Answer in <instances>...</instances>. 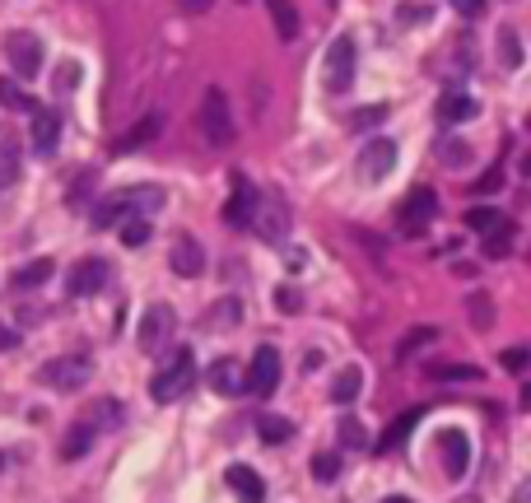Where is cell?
I'll use <instances>...</instances> for the list:
<instances>
[{
    "label": "cell",
    "instance_id": "cell-42",
    "mask_svg": "<svg viewBox=\"0 0 531 503\" xmlns=\"http://www.w3.org/2000/svg\"><path fill=\"white\" fill-rule=\"evenodd\" d=\"M396 19H401V24H420V19H429V5H401Z\"/></svg>",
    "mask_w": 531,
    "mask_h": 503
},
{
    "label": "cell",
    "instance_id": "cell-34",
    "mask_svg": "<svg viewBox=\"0 0 531 503\" xmlns=\"http://www.w3.org/2000/svg\"><path fill=\"white\" fill-rule=\"evenodd\" d=\"M466 313H471L476 331H490L494 327V303L485 299V294H471V299H466Z\"/></svg>",
    "mask_w": 531,
    "mask_h": 503
},
{
    "label": "cell",
    "instance_id": "cell-27",
    "mask_svg": "<svg viewBox=\"0 0 531 503\" xmlns=\"http://www.w3.org/2000/svg\"><path fill=\"white\" fill-rule=\"evenodd\" d=\"M513 238H518V229H513V219H504L499 229L485 233V257H490V261H504L508 252H513Z\"/></svg>",
    "mask_w": 531,
    "mask_h": 503
},
{
    "label": "cell",
    "instance_id": "cell-30",
    "mask_svg": "<svg viewBox=\"0 0 531 503\" xmlns=\"http://www.w3.org/2000/svg\"><path fill=\"white\" fill-rule=\"evenodd\" d=\"M424 373H429L434 382H476L480 364H429Z\"/></svg>",
    "mask_w": 531,
    "mask_h": 503
},
{
    "label": "cell",
    "instance_id": "cell-21",
    "mask_svg": "<svg viewBox=\"0 0 531 503\" xmlns=\"http://www.w3.org/2000/svg\"><path fill=\"white\" fill-rule=\"evenodd\" d=\"M159 126H164V122H159V112H150V117H140V122H136V126H131V131H126V136H122V145H117V150H122V154H136V150H145V145H150V140L159 136Z\"/></svg>",
    "mask_w": 531,
    "mask_h": 503
},
{
    "label": "cell",
    "instance_id": "cell-1",
    "mask_svg": "<svg viewBox=\"0 0 531 503\" xmlns=\"http://www.w3.org/2000/svg\"><path fill=\"white\" fill-rule=\"evenodd\" d=\"M159 205H164V191L159 187H126L94 205V229H117L122 219H140L145 210H159Z\"/></svg>",
    "mask_w": 531,
    "mask_h": 503
},
{
    "label": "cell",
    "instance_id": "cell-14",
    "mask_svg": "<svg viewBox=\"0 0 531 503\" xmlns=\"http://www.w3.org/2000/svg\"><path fill=\"white\" fill-rule=\"evenodd\" d=\"M438 448H443V466H448V476L462 480L466 466H471V438H466L462 429H443V434H438Z\"/></svg>",
    "mask_w": 531,
    "mask_h": 503
},
{
    "label": "cell",
    "instance_id": "cell-6",
    "mask_svg": "<svg viewBox=\"0 0 531 503\" xmlns=\"http://www.w3.org/2000/svg\"><path fill=\"white\" fill-rule=\"evenodd\" d=\"M5 61H10V70L19 75V80H33V75L42 70V38L38 33H28V28L10 33V38H5Z\"/></svg>",
    "mask_w": 531,
    "mask_h": 503
},
{
    "label": "cell",
    "instance_id": "cell-45",
    "mask_svg": "<svg viewBox=\"0 0 531 503\" xmlns=\"http://www.w3.org/2000/svg\"><path fill=\"white\" fill-rule=\"evenodd\" d=\"M177 5H182V10H187V14H205V10H210V5H215V0H177Z\"/></svg>",
    "mask_w": 531,
    "mask_h": 503
},
{
    "label": "cell",
    "instance_id": "cell-18",
    "mask_svg": "<svg viewBox=\"0 0 531 503\" xmlns=\"http://www.w3.org/2000/svg\"><path fill=\"white\" fill-rule=\"evenodd\" d=\"M19 159H24V140L10 126H0V182H19Z\"/></svg>",
    "mask_w": 531,
    "mask_h": 503
},
{
    "label": "cell",
    "instance_id": "cell-41",
    "mask_svg": "<svg viewBox=\"0 0 531 503\" xmlns=\"http://www.w3.org/2000/svg\"><path fill=\"white\" fill-rule=\"evenodd\" d=\"M275 308H280V313H299L303 294H299V289H280V294H275Z\"/></svg>",
    "mask_w": 531,
    "mask_h": 503
},
{
    "label": "cell",
    "instance_id": "cell-25",
    "mask_svg": "<svg viewBox=\"0 0 531 503\" xmlns=\"http://www.w3.org/2000/svg\"><path fill=\"white\" fill-rule=\"evenodd\" d=\"M434 340H438V327H410L406 336H401V345H396V364H410V359H415L424 345H434Z\"/></svg>",
    "mask_w": 531,
    "mask_h": 503
},
{
    "label": "cell",
    "instance_id": "cell-29",
    "mask_svg": "<svg viewBox=\"0 0 531 503\" xmlns=\"http://www.w3.org/2000/svg\"><path fill=\"white\" fill-rule=\"evenodd\" d=\"M257 434L271 443V448H280V443H289L294 438V424L285 420V415H261L257 420Z\"/></svg>",
    "mask_w": 531,
    "mask_h": 503
},
{
    "label": "cell",
    "instance_id": "cell-22",
    "mask_svg": "<svg viewBox=\"0 0 531 503\" xmlns=\"http://www.w3.org/2000/svg\"><path fill=\"white\" fill-rule=\"evenodd\" d=\"M210 387L224 392V396L247 392V378H238V359H215V368H210Z\"/></svg>",
    "mask_w": 531,
    "mask_h": 503
},
{
    "label": "cell",
    "instance_id": "cell-12",
    "mask_svg": "<svg viewBox=\"0 0 531 503\" xmlns=\"http://www.w3.org/2000/svg\"><path fill=\"white\" fill-rule=\"evenodd\" d=\"M275 382H280V350H275V345H261V350L252 354V364H247V392L266 401V396L275 392Z\"/></svg>",
    "mask_w": 531,
    "mask_h": 503
},
{
    "label": "cell",
    "instance_id": "cell-3",
    "mask_svg": "<svg viewBox=\"0 0 531 503\" xmlns=\"http://www.w3.org/2000/svg\"><path fill=\"white\" fill-rule=\"evenodd\" d=\"M354 66H359V47H354L350 33H341V38L327 47V56H322V84H327V94H345V89H350Z\"/></svg>",
    "mask_w": 531,
    "mask_h": 503
},
{
    "label": "cell",
    "instance_id": "cell-49",
    "mask_svg": "<svg viewBox=\"0 0 531 503\" xmlns=\"http://www.w3.org/2000/svg\"><path fill=\"white\" fill-rule=\"evenodd\" d=\"M382 503H410V499H406V494H392V499H382Z\"/></svg>",
    "mask_w": 531,
    "mask_h": 503
},
{
    "label": "cell",
    "instance_id": "cell-38",
    "mask_svg": "<svg viewBox=\"0 0 531 503\" xmlns=\"http://www.w3.org/2000/svg\"><path fill=\"white\" fill-rule=\"evenodd\" d=\"M499 364H504L508 373H527L531 350H527V345H513V350H504V354H499Z\"/></svg>",
    "mask_w": 531,
    "mask_h": 503
},
{
    "label": "cell",
    "instance_id": "cell-7",
    "mask_svg": "<svg viewBox=\"0 0 531 503\" xmlns=\"http://www.w3.org/2000/svg\"><path fill=\"white\" fill-rule=\"evenodd\" d=\"M396 168V140H387V136H373V140H364V150H359V164H354V173H359V182H382V177Z\"/></svg>",
    "mask_w": 531,
    "mask_h": 503
},
{
    "label": "cell",
    "instance_id": "cell-16",
    "mask_svg": "<svg viewBox=\"0 0 531 503\" xmlns=\"http://www.w3.org/2000/svg\"><path fill=\"white\" fill-rule=\"evenodd\" d=\"M28 140H33V150H38L42 159H52L56 140H61V117H56L52 108H38L33 112V131H28Z\"/></svg>",
    "mask_w": 531,
    "mask_h": 503
},
{
    "label": "cell",
    "instance_id": "cell-20",
    "mask_svg": "<svg viewBox=\"0 0 531 503\" xmlns=\"http://www.w3.org/2000/svg\"><path fill=\"white\" fill-rule=\"evenodd\" d=\"M94 438H98V424L94 420H80L75 429L66 434V443H61V462H80L84 452L94 448Z\"/></svg>",
    "mask_w": 531,
    "mask_h": 503
},
{
    "label": "cell",
    "instance_id": "cell-51",
    "mask_svg": "<svg viewBox=\"0 0 531 503\" xmlns=\"http://www.w3.org/2000/svg\"><path fill=\"white\" fill-rule=\"evenodd\" d=\"M238 5H247V0H238Z\"/></svg>",
    "mask_w": 531,
    "mask_h": 503
},
{
    "label": "cell",
    "instance_id": "cell-36",
    "mask_svg": "<svg viewBox=\"0 0 531 503\" xmlns=\"http://www.w3.org/2000/svg\"><path fill=\"white\" fill-rule=\"evenodd\" d=\"M313 476L322 480V485H331V480L341 476V457H336V452H317V457H313Z\"/></svg>",
    "mask_w": 531,
    "mask_h": 503
},
{
    "label": "cell",
    "instance_id": "cell-39",
    "mask_svg": "<svg viewBox=\"0 0 531 503\" xmlns=\"http://www.w3.org/2000/svg\"><path fill=\"white\" fill-rule=\"evenodd\" d=\"M364 424H359V420H354V415H341V443H345V448H364Z\"/></svg>",
    "mask_w": 531,
    "mask_h": 503
},
{
    "label": "cell",
    "instance_id": "cell-46",
    "mask_svg": "<svg viewBox=\"0 0 531 503\" xmlns=\"http://www.w3.org/2000/svg\"><path fill=\"white\" fill-rule=\"evenodd\" d=\"M19 345V331H10V327H0V350H14Z\"/></svg>",
    "mask_w": 531,
    "mask_h": 503
},
{
    "label": "cell",
    "instance_id": "cell-10",
    "mask_svg": "<svg viewBox=\"0 0 531 503\" xmlns=\"http://www.w3.org/2000/svg\"><path fill=\"white\" fill-rule=\"evenodd\" d=\"M108 261H98V257H84V261H75L66 271V294L70 299H89V294H98V289L108 285Z\"/></svg>",
    "mask_w": 531,
    "mask_h": 503
},
{
    "label": "cell",
    "instance_id": "cell-19",
    "mask_svg": "<svg viewBox=\"0 0 531 503\" xmlns=\"http://www.w3.org/2000/svg\"><path fill=\"white\" fill-rule=\"evenodd\" d=\"M420 415H424V410H406L401 420H392V424H387V434H382L378 443H373V452H378V457H387V452H396V448H401V443H406V438H410V429L420 424Z\"/></svg>",
    "mask_w": 531,
    "mask_h": 503
},
{
    "label": "cell",
    "instance_id": "cell-8",
    "mask_svg": "<svg viewBox=\"0 0 531 503\" xmlns=\"http://www.w3.org/2000/svg\"><path fill=\"white\" fill-rule=\"evenodd\" d=\"M257 205H261V191L252 187V177L233 173V196H229V205H224L229 229H252V224H257Z\"/></svg>",
    "mask_w": 531,
    "mask_h": 503
},
{
    "label": "cell",
    "instance_id": "cell-31",
    "mask_svg": "<svg viewBox=\"0 0 531 503\" xmlns=\"http://www.w3.org/2000/svg\"><path fill=\"white\" fill-rule=\"evenodd\" d=\"M499 66L504 70H518L522 66V38H518V28H499Z\"/></svg>",
    "mask_w": 531,
    "mask_h": 503
},
{
    "label": "cell",
    "instance_id": "cell-24",
    "mask_svg": "<svg viewBox=\"0 0 531 503\" xmlns=\"http://www.w3.org/2000/svg\"><path fill=\"white\" fill-rule=\"evenodd\" d=\"M266 10H271V19H275V33L280 38H299V5L294 0H266Z\"/></svg>",
    "mask_w": 531,
    "mask_h": 503
},
{
    "label": "cell",
    "instance_id": "cell-5",
    "mask_svg": "<svg viewBox=\"0 0 531 503\" xmlns=\"http://www.w3.org/2000/svg\"><path fill=\"white\" fill-rule=\"evenodd\" d=\"M94 378V359L89 354H61V359H47L42 364V382L56 387V392H80Z\"/></svg>",
    "mask_w": 531,
    "mask_h": 503
},
{
    "label": "cell",
    "instance_id": "cell-37",
    "mask_svg": "<svg viewBox=\"0 0 531 503\" xmlns=\"http://www.w3.org/2000/svg\"><path fill=\"white\" fill-rule=\"evenodd\" d=\"M122 243L126 247L150 243V219H126V224H122Z\"/></svg>",
    "mask_w": 531,
    "mask_h": 503
},
{
    "label": "cell",
    "instance_id": "cell-44",
    "mask_svg": "<svg viewBox=\"0 0 531 503\" xmlns=\"http://www.w3.org/2000/svg\"><path fill=\"white\" fill-rule=\"evenodd\" d=\"M452 10L466 14V19H476V14H485V0H452Z\"/></svg>",
    "mask_w": 531,
    "mask_h": 503
},
{
    "label": "cell",
    "instance_id": "cell-23",
    "mask_svg": "<svg viewBox=\"0 0 531 503\" xmlns=\"http://www.w3.org/2000/svg\"><path fill=\"white\" fill-rule=\"evenodd\" d=\"M476 112H480V103L471 94H443L438 98V117H443V122H471Z\"/></svg>",
    "mask_w": 531,
    "mask_h": 503
},
{
    "label": "cell",
    "instance_id": "cell-17",
    "mask_svg": "<svg viewBox=\"0 0 531 503\" xmlns=\"http://www.w3.org/2000/svg\"><path fill=\"white\" fill-rule=\"evenodd\" d=\"M168 266H173L177 275H187V280H196V275L205 271V252L196 238H177L173 252H168Z\"/></svg>",
    "mask_w": 531,
    "mask_h": 503
},
{
    "label": "cell",
    "instance_id": "cell-47",
    "mask_svg": "<svg viewBox=\"0 0 531 503\" xmlns=\"http://www.w3.org/2000/svg\"><path fill=\"white\" fill-rule=\"evenodd\" d=\"M518 406H522V410H531V382H527V387H522V396H518Z\"/></svg>",
    "mask_w": 531,
    "mask_h": 503
},
{
    "label": "cell",
    "instance_id": "cell-32",
    "mask_svg": "<svg viewBox=\"0 0 531 503\" xmlns=\"http://www.w3.org/2000/svg\"><path fill=\"white\" fill-rule=\"evenodd\" d=\"M0 103H5V108H10V112H28V117L38 112V103H33V98H28V94H24V89H19V84H14V80H0Z\"/></svg>",
    "mask_w": 531,
    "mask_h": 503
},
{
    "label": "cell",
    "instance_id": "cell-48",
    "mask_svg": "<svg viewBox=\"0 0 531 503\" xmlns=\"http://www.w3.org/2000/svg\"><path fill=\"white\" fill-rule=\"evenodd\" d=\"M522 173H527V177H531V154H522Z\"/></svg>",
    "mask_w": 531,
    "mask_h": 503
},
{
    "label": "cell",
    "instance_id": "cell-15",
    "mask_svg": "<svg viewBox=\"0 0 531 503\" xmlns=\"http://www.w3.org/2000/svg\"><path fill=\"white\" fill-rule=\"evenodd\" d=\"M224 480H229V490L238 494V503H266V480H261L252 466L233 462L229 471H224Z\"/></svg>",
    "mask_w": 531,
    "mask_h": 503
},
{
    "label": "cell",
    "instance_id": "cell-11",
    "mask_svg": "<svg viewBox=\"0 0 531 503\" xmlns=\"http://www.w3.org/2000/svg\"><path fill=\"white\" fill-rule=\"evenodd\" d=\"M257 238H266V243H280L289 233V205H285V196L280 191H266L261 196V205H257Z\"/></svg>",
    "mask_w": 531,
    "mask_h": 503
},
{
    "label": "cell",
    "instance_id": "cell-28",
    "mask_svg": "<svg viewBox=\"0 0 531 503\" xmlns=\"http://www.w3.org/2000/svg\"><path fill=\"white\" fill-rule=\"evenodd\" d=\"M359 387H364V373H359V368H341V373H336V382H331V401L350 406L354 396H359Z\"/></svg>",
    "mask_w": 531,
    "mask_h": 503
},
{
    "label": "cell",
    "instance_id": "cell-4",
    "mask_svg": "<svg viewBox=\"0 0 531 503\" xmlns=\"http://www.w3.org/2000/svg\"><path fill=\"white\" fill-rule=\"evenodd\" d=\"M191 382H196V359H191V350H177L173 359H168L164 373H154L150 396L168 406V401H177V396L191 392Z\"/></svg>",
    "mask_w": 531,
    "mask_h": 503
},
{
    "label": "cell",
    "instance_id": "cell-43",
    "mask_svg": "<svg viewBox=\"0 0 531 503\" xmlns=\"http://www.w3.org/2000/svg\"><path fill=\"white\" fill-rule=\"evenodd\" d=\"M499 187H504V173H499V168H490V173H485V177L476 182L480 196H490V191H499Z\"/></svg>",
    "mask_w": 531,
    "mask_h": 503
},
{
    "label": "cell",
    "instance_id": "cell-35",
    "mask_svg": "<svg viewBox=\"0 0 531 503\" xmlns=\"http://www.w3.org/2000/svg\"><path fill=\"white\" fill-rule=\"evenodd\" d=\"M233 322H238V303H219V308L205 313V327H210V331H229Z\"/></svg>",
    "mask_w": 531,
    "mask_h": 503
},
{
    "label": "cell",
    "instance_id": "cell-9",
    "mask_svg": "<svg viewBox=\"0 0 531 503\" xmlns=\"http://www.w3.org/2000/svg\"><path fill=\"white\" fill-rule=\"evenodd\" d=\"M396 215H401V233H406V238H420V233L434 224V215H438V196L429 187H415L406 201H401Z\"/></svg>",
    "mask_w": 531,
    "mask_h": 503
},
{
    "label": "cell",
    "instance_id": "cell-13",
    "mask_svg": "<svg viewBox=\"0 0 531 503\" xmlns=\"http://www.w3.org/2000/svg\"><path fill=\"white\" fill-rule=\"evenodd\" d=\"M173 327H177L173 308H168V303H154L150 313L140 317V350H145V354H159L168 345V336H173Z\"/></svg>",
    "mask_w": 531,
    "mask_h": 503
},
{
    "label": "cell",
    "instance_id": "cell-2",
    "mask_svg": "<svg viewBox=\"0 0 531 503\" xmlns=\"http://www.w3.org/2000/svg\"><path fill=\"white\" fill-rule=\"evenodd\" d=\"M196 122H201V136L210 140L215 150H229L233 145V112H229L224 89H205L201 108H196Z\"/></svg>",
    "mask_w": 531,
    "mask_h": 503
},
{
    "label": "cell",
    "instance_id": "cell-50",
    "mask_svg": "<svg viewBox=\"0 0 531 503\" xmlns=\"http://www.w3.org/2000/svg\"><path fill=\"white\" fill-rule=\"evenodd\" d=\"M327 5H336V0H327Z\"/></svg>",
    "mask_w": 531,
    "mask_h": 503
},
{
    "label": "cell",
    "instance_id": "cell-33",
    "mask_svg": "<svg viewBox=\"0 0 531 503\" xmlns=\"http://www.w3.org/2000/svg\"><path fill=\"white\" fill-rule=\"evenodd\" d=\"M508 215H499L494 205H476V210H466V229H476V233H490V229H499Z\"/></svg>",
    "mask_w": 531,
    "mask_h": 503
},
{
    "label": "cell",
    "instance_id": "cell-26",
    "mask_svg": "<svg viewBox=\"0 0 531 503\" xmlns=\"http://www.w3.org/2000/svg\"><path fill=\"white\" fill-rule=\"evenodd\" d=\"M52 261L42 257V261H28V266H19V271L10 275V289H38V285H47L52 280Z\"/></svg>",
    "mask_w": 531,
    "mask_h": 503
},
{
    "label": "cell",
    "instance_id": "cell-40",
    "mask_svg": "<svg viewBox=\"0 0 531 503\" xmlns=\"http://www.w3.org/2000/svg\"><path fill=\"white\" fill-rule=\"evenodd\" d=\"M75 84H80V66L66 61V66L56 70V94H66V89H75Z\"/></svg>",
    "mask_w": 531,
    "mask_h": 503
}]
</instances>
